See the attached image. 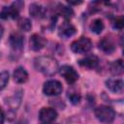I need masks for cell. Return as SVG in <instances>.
<instances>
[{"label":"cell","mask_w":124,"mask_h":124,"mask_svg":"<svg viewBox=\"0 0 124 124\" xmlns=\"http://www.w3.org/2000/svg\"><path fill=\"white\" fill-rule=\"evenodd\" d=\"M34 66L37 71L46 76H53L58 71V63L51 56H40L34 61Z\"/></svg>","instance_id":"6da1fadb"},{"label":"cell","mask_w":124,"mask_h":124,"mask_svg":"<svg viewBox=\"0 0 124 124\" xmlns=\"http://www.w3.org/2000/svg\"><path fill=\"white\" fill-rule=\"evenodd\" d=\"M95 115L102 123H111L114 120L115 112L113 108L108 106H99L95 108Z\"/></svg>","instance_id":"7a4b0ae2"},{"label":"cell","mask_w":124,"mask_h":124,"mask_svg":"<svg viewBox=\"0 0 124 124\" xmlns=\"http://www.w3.org/2000/svg\"><path fill=\"white\" fill-rule=\"evenodd\" d=\"M92 48V43L90 39L81 37L74 41L71 45V49L76 53H86Z\"/></svg>","instance_id":"3957f363"},{"label":"cell","mask_w":124,"mask_h":124,"mask_svg":"<svg viewBox=\"0 0 124 124\" xmlns=\"http://www.w3.org/2000/svg\"><path fill=\"white\" fill-rule=\"evenodd\" d=\"M23 4L22 2H15L13 3L11 6H8V7H3L2 11L0 12V17L2 19H9V18H16L18 16V14H19V9L21 8V6H18V5H21Z\"/></svg>","instance_id":"277c9868"},{"label":"cell","mask_w":124,"mask_h":124,"mask_svg":"<svg viewBox=\"0 0 124 124\" xmlns=\"http://www.w3.org/2000/svg\"><path fill=\"white\" fill-rule=\"evenodd\" d=\"M63 90L62 84L58 80H48L44 84L43 87V92L46 96H57L59 95Z\"/></svg>","instance_id":"5b68a950"},{"label":"cell","mask_w":124,"mask_h":124,"mask_svg":"<svg viewBox=\"0 0 124 124\" xmlns=\"http://www.w3.org/2000/svg\"><path fill=\"white\" fill-rule=\"evenodd\" d=\"M59 73L65 78V80L70 84L75 83L78 79V74L72 66H69V65L62 66L59 69Z\"/></svg>","instance_id":"8992f818"},{"label":"cell","mask_w":124,"mask_h":124,"mask_svg":"<svg viewBox=\"0 0 124 124\" xmlns=\"http://www.w3.org/2000/svg\"><path fill=\"white\" fill-rule=\"evenodd\" d=\"M57 117V112L52 108H43L39 112V119L42 124L50 123Z\"/></svg>","instance_id":"52a82bcc"},{"label":"cell","mask_w":124,"mask_h":124,"mask_svg":"<svg viewBox=\"0 0 124 124\" xmlns=\"http://www.w3.org/2000/svg\"><path fill=\"white\" fill-rule=\"evenodd\" d=\"M46 41L44 37L39 34H33L30 38V48L34 51H38L46 46Z\"/></svg>","instance_id":"ba28073f"},{"label":"cell","mask_w":124,"mask_h":124,"mask_svg":"<svg viewBox=\"0 0 124 124\" xmlns=\"http://www.w3.org/2000/svg\"><path fill=\"white\" fill-rule=\"evenodd\" d=\"M78 64L80 66L88 68V69H95L99 65V59H98V57L96 55L90 54V55H87L84 58L80 59L78 61Z\"/></svg>","instance_id":"9c48e42d"},{"label":"cell","mask_w":124,"mask_h":124,"mask_svg":"<svg viewBox=\"0 0 124 124\" xmlns=\"http://www.w3.org/2000/svg\"><path fill=\"white\" fill-rule=\"evenodd\" d=\"M76 33V28L75 26L68 22V21H65L63 22L60 27H59V35L63 38H69V37H72L74 34Z\"/></svg>","instance_id":"30bf717a"},{"label":"cell","mask_w":124,"mask_h":124,"mask_svg":"<svg viewBox=\"0 0 124 124\" xmlns=\"http://www.w3.org/2000/svg\"><path fill=\"white\" fill-rule=\"evenodd\" d=\"M107 87L114 93H121L123 90V81L118 78H109L106 81Z\"/></svg>","instance_id":"8fae6325"},{"label":"cell","mask_w":124,"mask_h":124,"mask_svg":"<svg viewBox=\"0 0 124 124\" xmlns=\"http://www.w3.org/2000/svg\"><path fill=\"white\" fill-rule=\"evenodd\" d=\"M10 45L12 48L16 50H19L23 46V36L18 32H14L10 36Z\"/></svg>","instance_id":"7c38bea8"},{"label":"cell","mask_w":124,"mask_h":124,"mask_svg":"<svg viewBox=\"0 0 124 124\" xmlns=\"http://www.w3.org/2000/svg\"><path fill=\"white\" fill-rule=\"evenodd\" d=\"M99 47L106 53H111L115 49V45L110 38L105 37L99 42Z\"/></svg>","instance_id":"4fadbf2b"},{"label":"cell","mask_w":124,"mask_h":124,"mask_svg":"<svg viewBox=\"0 0 124 124\" xmlns=\"http://www.w3.org/2000/svg\"><path fill=\"white\" fill-rule=\"evenodd\" d=\"M29 13L34 18H42L46 16V9L40 4L33 3L30 5Z\"/></svg>","instance_id":"5bb4252c"},{"label":"cell","mask_w":124,"mask_h":124,"mask_svg":"<svg viewBox=\"0 0 124 124\" xmlns=\"http://www.w3.org/2000/svg\"><path fill=\"white\" fill-rule=\"evenodd\" d=\"M28 74L23 67H17L14 72V79L17 83H23L27 80Z\"/></svg>","instance_id":"9a60e30c"},{"label":"cell","mask_w":124,"mask_h":124,"mask_svg":"<svg viewBox=\"0 0 124 124\" xmlns=\"http://www.w3.org/2000/svg\"><path fill=\"white\" fill-rule=\"evenodd\" d=\"M57 13L60 16H62L64 18H66V19H70L74 16V11L71 8H69V7L65 6V5H62V4H58Z\"/></svg>","instance_id":"2e32d148"},{"label":"cell","mask_w":124,"mask_h":124,"mask_svg":"<svg viewBox=\"0 0 124 124\" xmlns=\"http://www.w3.org/2000/svg\"><path fill=\"white\" fill-rule=\"evenodd\" d=\"M109 71L111 74L113 75H120L123 72V62L122 60H116L113 61L110 65H109Z\"/></svg>","instance_id":"e0dca14e"},{"label":"cell","mask_w":124,"mask_h":124,"mask_svg":"<svg viewBox=\"0 0 124 124\" xmlns=\"http://www.w3.org/2000/svg\"><path fill=\"white\" fill-rule=\"evenodd\" d=\"M90 30L95 34H100L104 30V23L100 18L94 19L90 24Z\"/></svg>","instance_id":"ac0fdd59"},{"label":"cell","mask_w":124,"mask_h":124,"mask_svg":"<svg viewBox=\"0 0 124 124\" xmlns=\"http://www.w3.org/2000/svg\"><path fill=\"white\" fill-rule=\"evenodd\" d=\"M17 25H18V27H19L20 30L25 31V32L30 31V29L32 27L30 20L28 18H26V17H20L18 19V21H17Z\"/></svg>","instance_id":"d6986e66"},{"label":"cell","mask_w":124,"mask_h":124,"mask_svg":"<svg viewBox=\"0 0 124 124\" xmlns=\"http://www.w3.org/2000/svg\"><path fill=\"white\" fill-rule=\"evenodd\" d=\"M9 81V73L6 71L0 72V90H2Z\"/></svg>","instance_id":"ffe728a7"},{"label":"cell","mask_w":124,"mask_h":124,"mask_svg":"<svg viewBox=\"0 0 124 124\" xmlns=\"http://www.w3.org/2000/svg\"><path fill=\"white\" fill-rule=\"evenodd\" d=\"M113 27L114 28H117V29H122L123 28V25H124V20L122 17H117L113 20V23H112Z\"/></svg>","instance_id":"44dd1931"},{"label":"cell","mask_w":124,"mask_h":124,"mask_svg":"<svg viewBox=\"0 0 124 124\" xmlns=\"http://www.w3.org/2000/svg\"><path fill=\"white\" fill-rule=\"evenodd\" d=\"M69 98H70V100H71V102L73 104H78L79 102V100H80V96L76 94V93L71 94V96H69Z\"/></svg>","instance_id":"7402d4cb"},{"label":"cell","mask_w":124,"mask_h":124,"mask_svg":"<svg viewBox=\"0 0 124 124\" xmlns=\"http://www.w3.org/2000/svg\"><path fill=\"white\" fill-rule=\"evenodd\" d=\"M4 119H5V115H4V111L0 107V124L4 123Z\"/></svg>","instance_id":"603a6c76"},{"label":"cell","mask_w":124,"mask_h":124,"mask_svg":"<svg viewBox=\"0 0 124 124\" xmlns=\"http://www.w3.org/2000/svg\"><path fill=\"white\" fill-rule=\"evenodd\" d=\"M3 33H4V28H3L2 24H0V39H1V37L3 36Z\"/></svg>","instance_id":"cb8c5ba5"},{"label":"cell","mask_w":124,"mask_h":124,"mask_svg":"<svg viewBox=\"0 0 124 124\" xmlns=\"http://www.w3.org/2000/svg\"><path fill=\"white\" fill-rule=\"evenodd\" d=\"M45 124H58V123H52V122H50V123H45Z\"/></svg>","instance_id":"d4e9b609"}]
</instances>
